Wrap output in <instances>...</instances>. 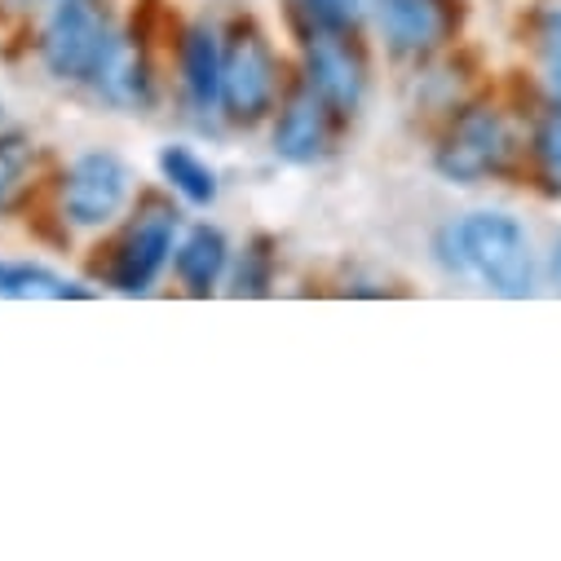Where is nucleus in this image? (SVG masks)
<instances>
[{"instance_id":"nucleus-1","label":"nucleus","mask_w":561,"mask_h":561,"mask_svg":"<svg viewBox=\"0 0 561 561\" xmlns=\"http://www.w3.org/2000/svg\"><path fill=\"white\" fill-rule=\"evenodd\" d=\"M465 274H478L500 297H530V239L508 213H473L456 226Z\"/></svg>"},{"instance_id":"nucleus-9","label":"nucleus","mask_w":561,"mask_h":561,"mask_svg":"<svg viewBox=\"0 0 561 561\" xmlns=\"http://www.w3.org/2000/svg\"><path fill=\"white\" fill-rule=\"evenodd\" d=\"M89 84L98 89L102 102L124 106V111H142L156 98L151 93V67H147L142 49H137V41H128V36H111L106 41V49H102Z\"/></svg>"},{"instance_id":"nucleus-15","label":"nucleus","mask_w":561,"mask_h":561,"mask_svg":"<svg viewBox=\"0 0 561 561\" xmlns=\"http://www.w3.org/2000/svg\"><path fill=\"white\" fill-rule=\"evenodd\" d=\"M27 164H32V142L23 133H5L0 137V213L14 208L19 191H23V178H27Z\"/></svg>"},{"instance_id":"nucleus-16","label":"nucleus","mask_w":561,"mask_h":561,"mask_svg":"<svg viewBox=\"0 0 561 561\" xmlns=\"http://www.w3.org/2000/svg\"><path fill=\"white\" fill-rule=\"evenodd\" d=\"M535 160H539V173L548 178V186L561 191V106L548 111L535 133Z\"/></svg>"},{"instance_id":"nucleus-4","label":"nucleus","mask_w":561,"mask_h":561,"mask_svg":"<svg viewBox=\"0 0 561 561\" xmlns=\"http://www.w3.org/2000/svg\"><path fill=\"white\" fill-rule=\"evenodd\" d=\"M508 151H513V142H508L504 119L495 111H486V106H473L451 124L447 142L438 147V169L451 182L473 186V182L500 173L508 164Z\"/></svg>"},{"instance_id":"nucleus-2","label":"nucleus","mask_w":561,"mask_h":561,"mask_svg":"<svg viewBox=\"0 0 561 561\" xmlns=\"http://www.w3.org/2000/svg\"><path fill=\"white\" fill-rule=\"evenodd\" d=\"M106 41H111V27L93 0H58V10L45 27V41H41V54L58 80H89Z\"/></svg>"},{"instance_id":"nucleus-5","label":"nucleus","mask_w":561,"mask_h":561,"mask_svg":"<svg viewBox=\"0 0 561 561\" xmlns=\"http://www.w3.org/2000/svg\"><path fill=\"white\" fill-rule=\"evenodd\" d=\"M128 195V169L106 156V151H89L67 169L62 182V213L71 226H106Z\"/></svg>"},{"instance_id":"nucleus-6","label":"nucleus","mask_w":561,"mask_h":561,"mask_svg":"<svg viewBox=\"0 0 561 561\" xmlns=\"http://www.w3.org/2000/svg\"><path fill=\"white\" fill-rule=\"evenodd\" d=\"M306 71H310V89L341 115L358 111L363 89H367V67L363 54L350 45L345 32L332 27H314L310 45H306Z\"/></svg>"},{"instance_id":"nucleus-17","label":"nucleus","mask_w":561,"mask_h":561,"mask_svg":"<svg viewBox=\"0 0 561 561\" xmlns=\"http://www.w3.org/2000/svg\"><path fill=\"white\" fill-rule=\"evenodd\" d=\"M301 10L310 14L314 27H332V32H350L363 14V0H301Z\"/></svg>"},{"instance_id":"nucleus-13","label":"nucleus","mask_w":561,"mask_h":561,"mask_svg":"<svg viewBox=\"0 0 561 561\" xmlns=\"http://www.w3.org/2000/svg\"><path fill=\"white\" fill-rule=\"evenodd\" d=\"M0 297H10V301H71V297H89V293L67 284L62 274H54L45 265H5L0 261Z\"/></svg>"},{"instance_id":"nucleus-11","label":"nucleus","mask_w":561,"mask_h":561,"mask_svg":"<svg viewBox=\"0 0 561 561\" xmlns=\"http://www.w3.org/2000/svg\"><path fill=\"white\" fill-rule=\"evenodd\" d=\"M182 80L195 111H213L221 102V49L208 27H191L182 45Z\"/></svg>"},{"instance_id":"nucleus-18","label":"nucleus","mask_w":561,"mask_h":561,"mask_svg":"<svg viewBox=\"0 0 561 561\" xmlns=\"http://www.w3.org/2000/svg\"><path fill=\"white\" fill-rule=\"evenodd\" d=\"M548 270H552V284H557V293H561V239L552 243V261H548Z\"/></svg>"},{"instance_id":"nucleus-12","label":"nucleus","mask_w":561,"mask_h":561,"mask_svg":"<svg viewBox=\"0 0 561 561\" xmlns=\"http://www.w3.org/2000/svg\"><path fill=\"white\" fill-rule=\"evenodd\" d=\"M226 261H230L226 234L213 230V226H195V230L186 234V243L178 248V261H173V265H178V274H182V284L204 297V293H213V284L221 278Z\"/></svg>"},{"instance_id":"nucleus-14","label":"nucleus","mask_w":561,"mask_h":561,"mask_svg":"<svg viewBox=\"0 0 561 561\" xmlns=\"http://www.w3.org/2000/svg\"><path fill=\"white\" fill-rule=\"evenodd\" d=\"M160 173L169 178V186L178 195H186L191 204H213L217 199V178L213 169L191 151V147H164L160 151Z\"/></svg>"},{"instance_id":"nucleus-19","label":"nucleus","mask_w":561,"mask_h":561,"mask_svg":"<svg viewBox=\"0 0 561 561\" xmlns=\"http://www.w3.org/2000/svg\"><path fill=\"white\" fill-rule=\"evenodd\" d=\"M14 5H27V0H14Z\"/></svg>"},{"instance_id":"nucleus-8","label":"nucleus","mask_w":561,"mask_h":561,"mask_svg":"<svg viewBox=\"0 0 561 561\" xmlns=\"http://www.w3.org/2000/svg\"><path fill=\"white\" fill-rule=\"evenodd\" d=\"M376 19L385 45L398 58H425L451 32V14L443 0H376Z\"/></svg>"},{"instance_id":"nucleus-10","label":"nucleus","mask_w":561,"mask_h":561,"mask_svg":"<svg viewBox=\"0 0 561 561\" xmlns=\"http://www.w3.org/2000/svg\"><path fill=\"white\" fill-rule=\"evenodd\" d=\"M323 98L314 89H301L288 98L284 115L274 124V156L288 164H314L328 151V119H323Z\"/></svg>"},{"instance_id":"nucleus-3","label":"nucleus","mask_w":561,"mask_h":561,"mask_svg":"<svg viewBox=\"0 0 561 561\" xmlns=\"http://www.w3.org/2000/svg\"><path fill=\"white\" fill-rule=\"evenodd\" d=\"M274 54L261 32H234L230 49L221 54V106L234 124H256L274 102Z\"/></svg>"},{"instance_id":"nucleus-7","label":"nucleus","mask_w":561,"mask_h":561,"mask_svg":"<svg viewBox=\"0 0 561 561\" xmlns=\"http://www.w3.org/2000/svg\"><path fill=\"white\" fill-rule=\"evenodd\" d=\"M173 230H178V213H169L160 204H151L142 217H137L133 230L124 234L115 261H111V288H119L128 297L147 293L173 252Z\"/></svg>"}]
</instances>
